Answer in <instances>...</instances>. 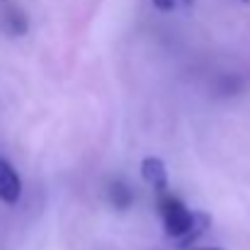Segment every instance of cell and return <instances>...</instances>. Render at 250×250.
Returning a JSON list of instances; mask_svg holds the SVG:
<instances>
[{
  "instance_id": "6",
  "label": "cell",
  "mask_w": 250,
  "mask_h": 250,
  "mask_svg": "<svg viewBox=\"0 0 250 250\" xmlns=\"http://www.w3.org/2000/svg\"><path fill=\"white\" fill-rule=\"evenodd\" d=\"M202 250H219V248H202Z\"/></svg>"
},
{
  "instance_id": "3",
  "label": "cell",
  "mask_w": 250,
  "mask_h": 250,
  "mask_svg": "<svg viewBox=\"0 0 250 250\" xmlns=\"http://www.w3.org/2000/svg\"><path fill=\"white\" fill-rule=\"evenodd\" d=\"M141 175H144V180L156 189V192H166L167 189V170H166V163L161 161V158H144V163H141Z\"/></svg>"
},
{
  "instance_id": "2",
  "label": "cell",
  "mask_w": 250,
  "mask_h": 250,
  "mask_svg": "<svg viewBox=\"0 0 250 250\" xmlns=\"http://www.w3.org/2000/svg\"><path fill=\"white\" fill-rule=\"evenodd\" d=\"M22 194V182L20 175L15 172V167L10 166L5 158H0V202L5 204H15Z\"/></svg>"
},
{
  "instance_id": "4",
  "label": "cell",
  "mask_w": 250,
  "mask_h": 250,
  "mask_svg": "<svg viewBox=\"0 0 250 250\" xmlns=\"http://www.w3.org/2000/svg\"><path fill=\"white\" fill-rule=\"evenodd\" d=\"M107 194H109V202L117 209H129L131 202H134V194H131V189L124 182H112L109 189H107Z\"/></svg>"
},
{
  "instance_id": "5",
  "label": "cell",
  "mask_w": 250,
  "mask_h": 250,
  "mask_svg": "<svg viewBox=\"0 0 250 250\" xmlns=\"http://www.w3.org/2000/svg\"><path fill=\"white\" fill-rule=\"evenodd\" d=\"M153 5L163 12H177V10H187L194 5V0H153Z\"/></svg>"
},
{
  "instance_id": "1",
  "label": "cell",
  "mask_w": 250,
  "mask_h": 250,
  "mask_svg": "<svg viewBox=\"0 0 250 250\" xmlns=\"http://www.w3.org/2000/svg\"><path fill=\"white\" fill-rule=\"evenodd\" d=\"M158 214L163 219L167 238L180 241V246H192L207 229H209V214L207 211H189L185 202H180L172 194H161L158 202Z\"/></svg>"
}]
</instances>
